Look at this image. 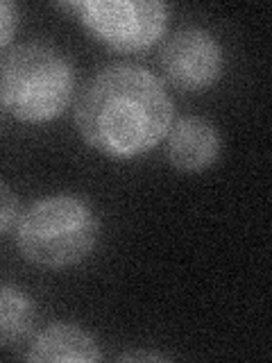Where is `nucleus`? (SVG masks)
<instances>
[{"label": "nucleus", "mask_w": 272, "mask_h": 363, "mask_svg": "<svg viewBox=\"0 0 272 363\" xmlns=\"http://www.w3.org/2000/svg\"><path fill=\"white\" fill-rule=\"evenodd\" d=\"M173 102L152 75L136 66H109L86 84L77 102V128L98 150L130 157L162 139Z\"/></svg>", "instance_id": "f257e3e1"}, {"label": "nucleus", "mask_w": 272, "mask_h": 363, "mask_svg": "<svg viewBox=\"0 0 272 363\" xmlns=\"http://www.w3.org/2000/svg\"><path fill=\"white\" fill-rule=\"evenodd\" d=\"M73 77L64 55L45 43H26L3 62L0 94L5 105L23 121H48L71 98Z\"/></svg>", "instance_id": "f03ea898"}, {"label": "nucleus", "mask_w": 272, "mask_h": 363, "mask_svg": "<svg viewBox=\"0 0 272 363\" xmlns=\"http://www.w3.org/2000/svg\"><path fill=\"white\" fill-rule=\"evenodd\" d=\"M98 238L96 216L82 200L55 196L37 202L23 216L18 245L30 261L41 266H71L84 259Z\"/></svg>", "instance_id": "7ed1b4c3"}, {"label": "nucleus", "mask_w": 272, "mask_h": 363, "mask_svg": "<svg viewBox=\"0 0 272 363\" xmlns=\"http://www.w3.org/2000/svg\"><path fill=\"white\" fill-rule=\"evenodd\" d=\"M84 23L102 41L123 50H136L150 45L166 28L168 7L164 3H134V0H102L79 3Z\"/></svg>", "instance_id": "20e7f679"}, {"label": "nucleus", "mask_w": 272, "mask_h": 363, "mask_svg": "<svg viewBox=\"0 0 272 363\" xmlns=\"http://www.w3.org/2000/svg\"><path fill=\"white\" fill-rule=\"evenodd\" d=\"M162 64L170 82L181 89H200L218 77L222 52L209 32L186 28L170 37L162 52Z\"/></svg>", "instance_id": "39448f33"}, {"label": "nucleus", "mask_w": 272, "mask_h": 363, "mask_svg": "<svg viewBox=\"0 0 272 363\" xmlns=\"http://www.w3.org/2000/svg\"><path fill=\"white\" fill-rule=\"evenodd\" d=\"M218 152V134L204 118H184L170 136V162L181 170H200Z\"/></svg>", "instance_id": "423d86ee"}, {"label": "nucleus", "mask_w": 272, "mask_h": 363, "mask_svg": "<svg viewBox=\"0 0 272 363\" xmlns=\"http://www.w3.org/2000/svg\"><path fill=\"white\" fill-rule=\"evenodd\" d=\"M28 357L32 361H98L100 352L94 338L82 329L55 325L37 336Z\"/></svg>", "instance_id": "0eeeda50"}, {"label": "nucleus", "mask_w": 272, "mask_h": 363, "mask_svg": "<svg viewBox=\"0 0 272 363\" xmlns=\"http://www.w3.org/2000/svg\"><path fill=\"white\" fill-rule=\"evenodd\" d=\"M32 327V304L23 293L0 286V343H14Z\"/></svg>", "instance_id": "6e6552de"}, {"label": "nucleus", "mask_w": 272, "mask_h": 363, "mask_svg": "<svg viewBox=\"0 0 272 363\" xmlns=\"http://www.w3.org/2000/svg\"><path fill=\"white\" fill-rule=\"evenodd\" d=\"M16 211H18L16 196L5 184H0V232H5L16 220Z\"/></svg>", "instance_id": "1a4fd4ad"}, {"label": "nucleus", "mask_w": 272, "mask_h": 363, "mask_svg": "<svg viewBox=\"0 0 272 363\" xmlns=\"http://www.w3.org/2000/svg\"><path fill=\"white\" fill-rule=\"evenodd\" d=\"M16 28V9L11 3H5L0 0V48L11 39Z\"/></svg>", "instance_id": "9d476101"}]
</instances>
